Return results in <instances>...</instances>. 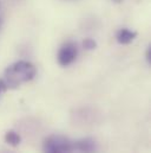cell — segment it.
Segmentation results:
<instances>
[{"label": "cell", "mask_w": 151, "mask_h": 153, "mask_svg": "<svg viewBox=\"0 0 151 153\" xmlns=\"http://www.w3.org/2000/svg\"><path fill=\"white\" fill-rule=\"evenodd\" d=\"M37 74L36 67L27 61H19L8 67L5 71V84L7 88L14 89L23 83L32 81Z\"/></svg>", "instance_id": "cell-1"}, {"label": "cell", "mask_w": 151, "mask_h": 153, "mask_svg": "<svg viewBox=\"0 0 151 153\" xmlns=\"http://www.w3.org/2000/svg\"><path fill=\"white\" fill-rule=\"evenodd\" d=\"M44 153H73V141L59 134L50 135L45 139Z\"/></svg>", "instance_id": "cell-2"}, {"label": "cell", "mask_w": 151, "mask_h": 153, "mask_svg": "<svg viewBox=\"0 0 151 153\" xmlns=\"http://www.w3.org/2000/svg\"><path fill=\"white\" fill-rule=\"evenodd\" d=\"M78 56V48H77V44L75 42H66L64 43L59 51H58V55H57V59H58V63L62 65V67H69L70 64H72L76 61Z\"/></svg>", "instance_id": "cell-3"}, {"label": "cell", "mask_w": 151, "mask_h": 153, "mask_svg": "<svg viewBox=\"0 0 151 153\" xmlns=\"http://www.w3.org/2000/svg\"><path fill=\"white\" fill-rule=\"evenodd\" d=\"M73 151L77 153H97L98 145L92 138H83L73 143Z\"/></svg>", "instance_id": "cell-4"}, {"label": "cell", "mask_w": 151, "mask_h": 153, "mask_svg": "<svg viewBox=\"0 0 151 153\" xmlns=\"http://www.w3.org/2000/svg\"><path fill=\"white\" fill-rule=\"evenodd\" d=\"M136 37H137V33L129 29H120L116 35L117 42L119 44H130Z\"/></svg>", "instance_id": "cell-5"}, {"label": "cell", "mask_w": 151, "mask_h": 153, "mask_svg": "<svg viewBox=\"0 0 151 153\" xmlns=\"http://www.w3.org/2000/svg\"><path fill=\"white\" fill-rule=\"evenodd\" d=\"M5 141L11 146H18L21 143V137L15 131H7L5 134Z\"/></svg>", "instance_id": "cell-6"}, {"label": "cell", "mask_w": 151, "mask_h": 153, "mask_svg": "<svg viewBox=\"0 0 151 153\" xmlns=\"http://www.w3.org/2000/svg\"><path fill=\"white\" fill-rule=\"evenodd\" d=\"M83 46H84L85 50H93V49L97 48V43L92 38H86L83 42Z\"/></svg>", "instance_id": "cell-7"}, {"label": "cell", "mask_w": 151, "mask_h": 153, "mask_svg": "<svg viewBox=\"0 0 151 153\" xmlns=\"http://www.w3.org/2000/svg\"><path fill=\"white\" fill-rule=\"evenodd\" d=\"M6 89H7V87H6L5 82H4V79H0V94H1L2 91H5Z\"/></svg>", "instance_id": "cell-8"}, {"label": "cell", "mask_w": 151, "mask_h": 153, "mask_svg": "<svg viewBox=\"0 0 151 153\" xmlns=\"http://www.w3.org/2000/svg\"><path fill=\"white\" fill-rule=\"evenodd\" d=\"M147 59H148V62H151V48L150 46H149L148 52H147Z\"/></svg>", "instance_id": "cell-9"}, {"label": "cell", "mask_w": 151, "mask_h": 153, "mask_svg": "<svg viewBox=\"0 0 151 153\" xmlns=\"http://www.w3.org/2000/svg\"><path fill=\"white\" fill-rule=\"evenodd\" d=\"M112 1H114V2H117V4H119V2H122L123 0H112Z\"/></svg>", "instance_id": "cell-10"}, {"label": "cell", "mask_w": 151, "mask_h": 153, "mask_svg": "<svg viewBox=\"0 0 151 153\" xmlns=\"http://www.w3.org/2000/svg\"><path fill=\"white\" fill-rule=\"evenodd\" d=\"M0 24H1V20H0Z\"/></svg>", "instance_id": "cell-11"}]
</instances>
